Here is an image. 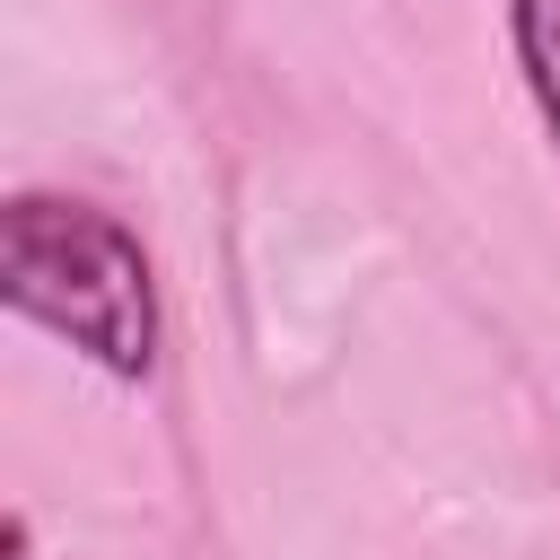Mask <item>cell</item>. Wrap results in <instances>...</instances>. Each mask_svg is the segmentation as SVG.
Listing matches in <instances>:
<instances>
[{
    "label": "cell",
    "instance_id": "1",
    "mask_svg": "<svg viewBox=\"0 0 560 560\" xmlns=\"http://www.w3.org/2000/svg\"><path fill=\"white\" fill-rule=\"evenodd\" d=\"M0 289L26 324L88 350L105 376H149L158 368L149 254L114 210L61 201V192H18L0 210Z\"/></svg>",
    "mask_w": 560,
    "mask_h": 560
},
{
    "label": "cell",
    "instance_id": "2",
    "mask_svg": "<svg viewBox=\"0 0 560 560\" xmlns=\"http://www.w3.org/2000/svg\"><path fill=\"white\" fill-rule=\"evenodd\" d=\"M508 35H516V61H525V88L542 105V131L560 149V0H508Z\"/></svg>",
    "mask_w": 560,
    "mask_h": 560
},
{
    "label": "cell",
    "instance_id": "3",
    "mask_svg": "<svg viewBox=\"0 0 560 560\" xmlns=\"http://www.w3.org/2000/svg\"><path fill=\"white\" fill-rule=\"evenodd\" d=\"M9 560H35V542H26V516H9Z\"/></svg>",
    "mask_w": 560,
    "mask_h": 560
}]
</instances>
